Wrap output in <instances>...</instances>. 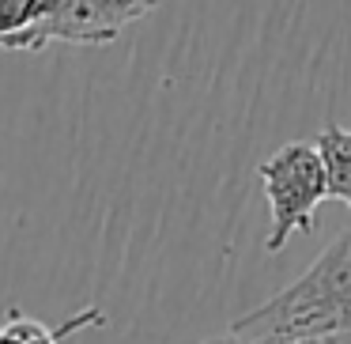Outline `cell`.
<instances>
[{"label":"cell","mask_w":351,"mask_h":344,"mask_svg":"<svg viewBox=\"0 0 351 344\" xmlns=\"http://www.w3.org/2000/svg\"><path fill=\"white\" fill-rule=\"evenodd\" d=\"M49 8H53V0H0V46H8L12 38L31 31Z\"/></svg>","instance_id":"8992f818"},{"label":"cell","mask_w":351,"mask_h":344,"mask_svg":"<svg viewBox=\"0 0 351 344\" xmlns=\"http://www.w3.org/2000/svg\"><path fill=\"white\" fill-rule=\"evenodd\" d=\"M159 0H53V8L4 49L12 54H38L49 42L69 46H106L129 23L144 19Z\"/></svg>","instance_id":"3957f363"},{"label":"cell","mask_w":351,"mask_h":344,"mask_svg":"<svg viewBox=\"0 0 351 344\" xmlns=\"http://www.w3.org/2000/svg\"><path fill=\"white\" fill-rule=\"evenodd\" d=\"M257 178L265 185V200H268V212H272V227H268V238H265L268 253L283 250V242L295 231H313L317 205L325 197H332L313 140L283 144L280 152H272L257 167Z\"/></svg>","instance_id":"7a4b0ae2"},{"label":"cell","mask_w":351,"mask_h":344,"mask_svg":"<svg viewBox=\"0 0 351 344\" xmlns=\"http://www.w3.org/2000/svg\"><path fill=\"white\" fill-rule=\"evenodd\" d=\"M208 344H245V341H238V336H223V341H208ZM310 344H336V341H310Z\"/></svg>","instance_id":"52a82bcc"},{"label":"cell","mask_w":351,"mask_h":344,"mask_svg":"<svg viewBox=\"0 0 351 344\" xmlns=\"http://www.w3.org/2000/svg\"><path fill=\"white\" fill-rule=\"evenodd\" d=\"M351 333V231L325 246L298 280L230 321L245 344H310Z\"/></svg>","instance_id":"6da1fadb"},{"label":"cell","mask_w":351,"mask_h":344,"mask_svg":"<svg viewBox=\"0 0 351 344\" xmlns=\"http://www.w3.org/2000/svg\"><path fill=\"white\" fill-rule=\"evenodd\" d=\"M313 148H317L321 167H325L328 193L351 208V129H340L336 122H328L313 137Z\"/></svg>","instance_id":"277c9868"},{"label":"cell","mask_w":351,"mask_h":344,"mask_svg":"<svg viewBox=\"0 0 351 344\" xmlns=\"http://www.w3.org/2000/svg\"><path fill=\"white\" fill-rule=\"evenodd\" d=\"M102 314H95V310H87V314H80V318H72L69 325H61L53 333L49 325H42V321H34V318H23V314H12L4 325H0V344H61V336L64 333H72L76 325H87V321H99Z\"/></svg>","instance_id":"5b68a950"}]
</instances>
